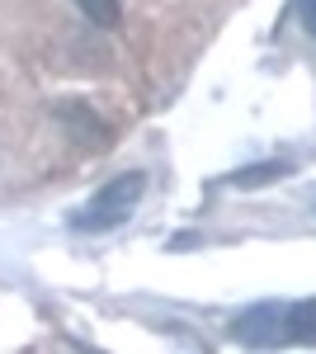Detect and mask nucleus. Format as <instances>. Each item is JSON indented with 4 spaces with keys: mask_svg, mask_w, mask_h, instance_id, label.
<instances>
[{
    "mask_svg": "<svg viewBox=\"0 0 316 354\" xmlns=\"http://www.w3.org/2000/svg\"><path fill=\"white\" fill-rule=\"evenodd\" d=\"M142 194H147V175H142V170L113 175L104 189L76 213L71 227H76V232H113V227H123V222L132 218V208L142 203Z\"/></svg>",
    "mask_w": 316,
    "mask_h": 354,
    "instance_id": "1",
    "label": "nucleus"
},
{
    "mask_svg": "<svg viewBox=\"0 0 316 354\" xmlns=\"http://www.w3.org/2000/svg\"><path fill=\"white\" fill-rule=\"evenodd\" d=\"M241 345H279V340H288V307H279V302H260V307H245L236 317V326H232Z\"/></svg>",
    "mask_w": 316,
    "mask_h": 354,
    "instance_id": "2",
    "label": "nucleus"
},
{
    "mask_svg": "<svg viewBox=\"0 0 316 354\" xmlns=\"http://www.w3.org/2000/svg\"><path fill=\"white\" fill-rule=\"evenodd\" d=\"M288 340H297V345H316V298L292 302L288 307Z\"/></svg>",
    "mask_w": 316,
    "mask_h": 354,
    "instance_id": "3",
    "label": "nucleus"
},
{
    "mask_svg": "<svg viewBox=\"0 0 316 354\" xmlns=\"http://www.w3.org/2000/svg\"><path fill=\"white\" fill-rule=\"evenodd\" d=\"M76 10L95 28H118V19H123V5L118 0H76Z\"/></svg>",
    "mask_w": 316,
    "mask_h": 354,
    "instance_id": "4",
    "label": "nucleus"
},
{
    "mask_svg": "<svg viewBox=\"0 0 316 354\" xmlns=\"http://www.w3.org/2000/svg\"><path fill=\"white\" fill-rule=\"evenodd\" d=\"M274 175L284 180V175H288V165L279 161V165H255V170H241V175H236V185H264V180H274Z\"/></svg>",
    "mask_w": 316,
    "mask_h": 354,
    "instance_id": "5",
    "label": "nucleus"
},
{
    "mask_svg": "<svg viewBox=\"0 0 316 354\" xmlns=\"http://www.w3.org/2000/svg\"><path fill=\"white\" fill-rule=\"evenodd\" d=\"M297 19L307 28V38H316V0H297Z\"/></svg>",
    "mask_w": 316,
    "mask_h": 354,
    "instance_id": "6",
    "label": "nucleus"
}]
</instances>
